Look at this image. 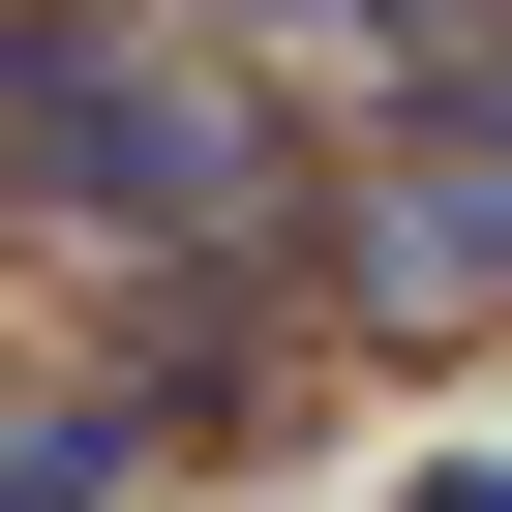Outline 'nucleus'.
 <instances>
[{
    "instance_id": "nucleus-3",
    "label": "nucleus",
    "mask_w": 512,
    "mask_h": 512,
    "mask_svg": "<svg viewBox=\"0 0 512 512\" xmlns=\"http://www.w3.org/2000/svg\"><path fill=\"white\" fill-rule=\"evenodd\" d=\"M422 512H512V482H422Z\"/></svg>"
},
{
    "instance_id": "nucleus-1",
    "label": "nucleus",
    "mask_w": 512,
    "mask_h": 512,
    "mask_svg": "<svg viewBox=\"0 0 512 512\" xmlns=\"http://www.w3.org/2000/svg\"><path fill=\"white\" fill-rule=\"evenodd\" d=\"M0 151H31V211H121V241H272V121L151 91L121 31H0Z\"/></svg>"
},
{
    "instance_id": "nucleus-2",
    "label": "nucleus",
    "mask_w": 512,
    "mask_h": 512,
    "mask_svg": "<svg viewBox=\"0 0 512 512\" xmlns=\"http://www.w3.org/2000/svg\"><path fill=\"white\" fill-rule=\"evenodd\" d=\"M362 302H512V121H482V91L362 181Z\"/></svg>"
}]
</instances>
